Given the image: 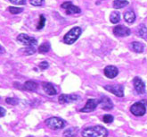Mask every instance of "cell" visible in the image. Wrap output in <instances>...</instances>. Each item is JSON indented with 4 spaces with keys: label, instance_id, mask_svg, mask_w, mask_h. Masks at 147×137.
I'll list each match as a JSON object with an SVG mask.
<instances>
[{
    "label": "cell",
    "instance_id": "cell-1",
    "mask_svg": "<svg viewBox=\"0 0 147 137\" xmlns=\"http://www.w3.org/2000/svg\"><path fill=\"white\" fill-rule=\"evenodd\" d=\"M81 135L83 137H107L108 131L103 126L94 125L83 129L81 132Z\"/></svg>",
    "mask_w": 147,
    "mask_h": 137
},
{
    "label": "cell",
    "instance_id": "cell-2",
    "mask_svg": "<svg viewBox=\"0 0 147 137\" xmlns=\"http://www.w3.org/2000/svg\"><path fill=\"white\" fill-rule=\"evenodd\" d=\"M82 32V30L80 27H74L70 31H68L65 36L63 37V42L65 44L71 45L74 42L80 38V34Z\"/></svg>",
    "mask_w": 147,
    "mask_h": 137
},
{
    "label": "cell",
    "instance_id": "cell-3",
    "mask_svg": "<svg viewBox=\"0 0 147 137\" xmlns=\"http://www.w3.org/2000/svg\"><path fill=\"white\" fill-rule=\"evenodd\" d=\"M146 106H147V101L145 100L135 102L130 107V112L136 117H143L146 113Z\"/></svg>",
    "mask_w": 147,
    "mask_h": 137
},
{
    "label": "cell",
    "instance_id": "cell-4",
    "mask_svg": "<svg viewBox=\"0 0 147 137\" xmlns=\"http://www.w3.org/2000/svg\"><path fill=\"white\" fill-rule=\"evenodd\" d=\"M46 125L47 127H49L52 130H59L63 128L66 125L65 121L61 117H49L46 120Z\"/></svg>",
    "mask_w": 147,
    "mask_h": 137
},
{
    "label": "cell",
    "instance_id": "cell-5",
    "mask_svg": "<svg viewBox=\"0 0 147 137\" xmlns=\"http://www.w3.org/2000/svg\"><path fill=\"white\" fill-rule=\"evenodd\" d=\"M17 41L21 42L22 44L25 45L26 47H34L38 43V41L35 38L30 37L29 35L24 34V33L20 34V35L17 37Z\"/></svg>",
    "mask_w": 147,
    "mask_h": 137
},
{
    "label": "cell",
    "instance_id": "cell-6",
    "mask_svg": "<svg viewBox=\"0 0 147 137\" xmlns=\"http://www.w3.org/2000/svg\"><path fill=\"white\" fill-rule=\"evenodd\" d=\"M100 101L99 100H96V99H88L86 100V103L84 106V108H82L80 111L82 113H89V112H93V111L97 108V106L99 105Z\"/></svg>",
    "mask_w": 147,
    "mask_h": 137
},
{
    "label": "cell",
    "instance_id": "cell-7",
    "mask_svg": "<svg viewBox=\"0 0 147 137\" xmlns=\"http://www.w3.org/2000/svg\"><path fill=\"white\" fill-rule=\"evenodd\" d=\"M80 100V96L77 94H61L59 96L58 100L59 103L61 104H67V103H72Z\"/></svg>",
    "mask_w": 147,
    "mask_h": 137
},
{
    "label": "cell",
    "instance_id": "cell-8",
    "mask_svg": "<svg viewBox=\"0 0 147 137\" xmlns=\"http://www.w3.org/2000/svg\"><path fill=\"white\" fill-rule=\"evenodd\" d=\"M105 89L111 93H113L115 96L123 97L124 96V88L122 85H105Z\"/></svg>",
    "mask_w": 147,
    "mask_h": 137
},
{
    "label": "cell",
    "instance_id": "cell-9",
    "mask_svg": "<svg viewBox=\"0 0 147 137\" xmlns=\"http://www.w3.org/2000/svg\"><path fill=\"white\" fill-rule=\"evenodd\" d=\"M130 29L124 26V25H118L113 28V34L117 37H127L130 35Z\"/></svg>",
    "mask_w": 147,
    "mask_h": 137
},
{
    "label": "cell",
    "instance_id": "cell-10",
    "mask_svg": "<svg viewBox=\"0 0 147 137\" xmlns=\"http://www.w3.org/2000/svg\"><path fill=\"white\" fill-rule=\"evenodd\" d=\"M133 84L136 91L139 94L145 93V83L140 77H135L133 79Z\"/></svg>",
    "mask_w": 147,
    "mask_h": 137
},
{
    "label": "cell",
    "instance_id": "cell-11",
    "mask_svg": "<svg viewBox=\"0 0 147 137\" xmlns=\"http://www.w3.org/2000/svg\"><path fill=\"white\" fill-rule=\"evenodd\" d=\"M62 7L66 10L67 14H80L81 12L80 8L76 5H73L71 2H64L62 4Z\"/></svg>",
    "mask_w": 147,
    "mask_h": 137
},
{
    "label": "cell",
    "instance_id": "cell-12",
    "mask_svg": "<svg viewBox=\"0 0 147 137\" xmlns=\"http://www.w3.org/2000/svg\"><path fill=\"white\" fill-rule=\"evenodd\" d=\"M99 101H100L99 105L101 106V108H102L103 110H111L113 108V103H112L111 100L109 97L102 96Z\"/></svg>",
    "mask_w": 147,
    "mask_h": 137
},
{
    "label": "cell",
    "instance_id": "cell-13",
    "mask_svg": "<svg viewBox=\"0 0 147 137\" xmlns=\"http://www.w3.org/2000/svg\"><path fill=\"white\" fill-rule=\"evenodd\" d=\"M103 73H105V75L110 79H113L118 75L119 74V70L118 68L114 65H107L105 70H103Z\"/></svg>",
    "mask_w": 147,
    "mask_h": 137
},
{
    "label": "cell",
    "instance_id": "cell-14",
    "mask_svg": "<svg viewBox=\"0 0 147 137\" xmlns=\"http://www.w3.org/2000/svg\"><path fill=\"white\" fill-rule=\"evenodd\" d=\"M42 88L44 90V91L49 96H54L56 95V90L54 87V85L50 83V82H42Z\"/></svg>",
    "mask_w": 147,
    "mask_h": 137
},
{
    "label": "cell",
    "instance_id": "cell-15",
    "mask_svg": "<svg viewBox=\"0 0 147 137\" xmlns=\"http://www.w3.org/2000/svg\"><path fill=\"white\" fill-rule=\"evenodd\" d=\"M38 87V84L33 81H27L23 84V89L30 91H35Z\"/></svg>",
    "mask_w": 147,
    "mask_h": 137
},
{
    "label": "cell",
    "instance_id": "cell-16",
    "mask_svg": "<svg viewBox=\"0 0 147 137\" xmlns=\"http://www.w3.org/2000/svg\"><path fill=\"white\" fill-rule=\"evenodd\" d=\"M78 133H79V128L78 127H71V128H68V129H66L63 135L64 137H75L77 136Z\"/></svg>",
    "mask_w": 147,
    "mask_h": 137
},
{
    "label": "cell",
    "instance_id": "cell-17",
    "mask_svg": "<svg viewBox=\"0 0 147 137\" xmlns=\"http://www.w3.org/2000/svg\"><path fill=\"white\" fill-rule=\"evenodd\" d=\"M124 20L127 23H133L136 21V14L133 11L128 10L124 14Z\"/></svg>",
    "mask_w": 147,
    "mask_h": 137
},
{
    "label": "cell",
    "instance_id": "cell-18",
    "mask_svg": "<svg viewBox=\"0 0 147 137\" xmlns=\"http://www.w3.org/2000/svg\"><path fill=\"white\" fill-rule=\"evenodd\" d=\"M132 48L135 52L136 53H142L144 49V45L142 43V42H138V41H134L132 42Z\"/></svg>",
    "mask_w": 147,
    "mask_h": 137
},
{
    "label": "cell",
    "instance_id": "cell-19",
    "mask_svg": "<svg viewBox=\"0 0 147 137\" xmlns=\"http://www.w3.org/2000/svg\"><path fill=\"white\" fill-rule=\"evenodd\" d=\"M128 5L127 0H114L112 5L115 8V9H120V8H123L126 5Z\"/></svg>",
    "mask_w": 147,
    "mask_h": 137
},
{
    "label": "cell",
    "instance_id": "cell-20",
    "mask_svg": "<svg viewBox=\"0 0 147 137\" xmlns=\"http://www.w3.org/2000/svg\"><path fill=\"white\" fill-rule=\"evenodd\" d=\"M120 20V14L119 12H112L110 15V21L111 22V23H118Z\"/></svg>",
    "mask_w": 147,
    "mask_h": 137
},
{
    "label": "cell",
    "instance_id": "cell-21",
    "mask_svg": "<svg viewBox=\"0 0 147 137\" xmlns=\"http://www.w3.org/2000/svg\"><path fill=\"white\" fill-rule=\"evenodd\" d=\"M49 50H50V44L48 43V42H44V43H42L38 47V52L42 53V54L47 53Z\"/></svg>",
    "mask_w": 147,
    "mask_h": 137
},
{
    "label": "cell",
    "instance_id": "cell-22",
    "mask_svg": "<svg viewBox=\"0 0 147 137\" xmlns=\"http://www.w3.org/2000/svg\"><path fill=\"white\" fill-rule=\"evenodd\" d=\"M138 33H139V36L143 39H147V27L144 24H141L139 27H138Z\"/></svg>",
    "mask_w": 147,
    "mask_h": 137
},
{
    "label": "cell",
    "instance_id": "cell-23",
    "mask_svg": "<svg viewBox=\"0 0 147 137\" xmlns=\"http://www.w3.org/2000/svg\"><path fill=\"white\" fill-rule=\"evenodd\" d=\"M5 102L7 104H9V105H17L19 103V100L18 99H15V98H6L5 99Z\"/></svg>",
    "mask_w": 147,
    "mask_h": 137
},
{
    "label": "cell",
    "instance_id": "cell-24",
    "mask_svg": "<svg viewBox=\"0 0 147 137\" xmlns=\"http://www.w3.org/2000/svg\"><path fill=\"white\" fill-rule=\"evenodd\" d=\"M23 11L22 8H19V7H13V6H11L9 7V12L12 14H18L20 13H22Z\"/></svg>",
    "mask_w": 147,
    "mask_h": 137
},
{
    "label": "cell",
    "instance_id": "cell-25",
    "mask_svg": "<svg viewBox=\"0 0 147 137\" xmlns=\"http://www.w3.org/2000/svg\"><path fill=\"white\" fill-rule=\"evenodd\" d=\"M113 117H112L111 115H105L102 117V121L106 123V124H110V123H112L113 122Z\"/></svg>",
    "mask_w": 147,
    "mask_h": 137
},
{
    "label": "cell",
    "instance_id": "cell-26",
    "mask_svg": "<svg viewBox=\"0 0 147 137\" xmlns=\"http://www.w3.org/2000/svg\"><path fill=\"white\" fill-rule=\"evenodd\" d=\"M45 23H46V18L44 17V15L41 14L40 15V20H39V22H38V25L37 29L38 30H41L43 27L45 26Z\"/></svg>",
    "mask_w": 147,
    "mask_h": 137
},
{
    "label": "cell",
    "instance_id": "cell-27",
    "mask_svg": "<svg viewBox=\"0 0 147 137\" xmlns=\"http://www.w3.org/2000/svg\"><path fill=\"white\" fill-rule=\"evenodd\" d=\"M30 3L33 6H41L44 4V0H30Z\"/></svg>",
    "mask_w": 147,
    "mask_h": 137
},
{
    "label": "cell",
    "instance_id": "cell-28",
    "mask_svg": "<svg viewBox=\"0 0 147 137\" xmlns=\"http://www.w3.org/2000/svg\"><path fill=\"white\" fill-rule=\"evenodd\" d=\"M25 55H32L36 52V49L34 48V47H28V48L23 49Z\"/></svg>",
    "mask_w": 147,
    "mask_h": 137
},
{
    "label": "cell",
    "instance_id": "cell-29",
    "mask_svg": "<svg viewBox=\"0 0 147 137\" xmlns=\"http://www.w3.org/2000/svg\"><path fill=\"white\" fill-rule=\"evenodd\" d=\"M9 1L14 5H25L26 0H9Z\"/></svg>",
    "mask_w": 147,
    "mask_h": 137
},
{
    "label": "cell",
    "instance_id": "cell-30",
    "mask_svg": "<svg viewBox=\"0 0 147 137\" xmlns=\"http://www.w3.org/2000/svg\"><path fill=\"white\" fill-rule=\"evenodd\" d=\"M39 67L42 70H46L47 68H48V63L47 61H43L39 64Z\"/></svg>",
    "mask_w": 147,
    "mask_h": 137
},
{
    "label": "cell",
    "instance_id": "cell-31",
    "mask_svg": "<svg viewBox=\"0 0 147 137\" xmlns=\"http://www.w3.org/2000/svg\"><path fill=\"white\" fill-rule=\"evenodd\" d=\"M0 111H1V117L5 116V110L4 109L3 107H0Z\"/></svg>",
    "mask_w": 147,
    "mask_h": 137
},
{
    "label": "cell",
    "instance_id": "cell-32",
    "mask_svg": "<svg viewBox=\"0 0 147 137\" xmlns=\"http://www.w3.org/2000/svg\"><path fill=\"white\" fill-rule=\"evenodd\" d=\"M27 137H33V136H31V135H29V136H27Z\"/></svg>",
    "mask_w": 147,
    "mask_h": 137
}]
</instances>
